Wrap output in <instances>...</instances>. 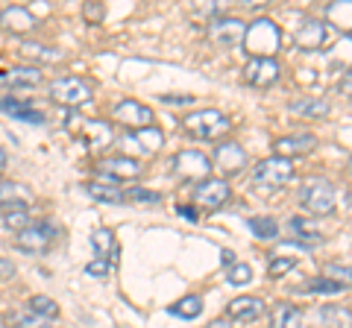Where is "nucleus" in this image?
I'll use <instances>...</instances> for the list:
<instances>
[{
  "label": "nucleus",
  "mask_w": 352,
  "mask_h": 328,
  "mask_svg": "<svg viewBox=\"0 0 352 328\" xmlns=\"http://www.w3.org/2000/svg\"><path fill=\"white\" fill-rule=\"evenodd\" d=\"M182 126L191 138H200V141H217L223 138L229 129H232V120H229L223 112L217 108H200L194 115H185L182 117Z\"/></svg>",
  "instance_id": "nucleus-1"
},
{
  "label": "nucleus",
  "mask_w": 352,
  "mask_h": 328,
  "mask_svg": "<svg viewBox=\"0 0 352 328\" xmlns=\"http://www.w3.org/2000/svg\"><path fill=\"white\" fill-rule=\"evenodd\" d=\"M279 41H282V32L273 21L261 18L256 24L247 27V36H244V47L252 53V59H273V53L279 50Z\"/></svg>",
  "instance_id": "nucleus-2"
},
{
  "label": "nucleus",
  "mask_w": 352,
  "mask_h": 328,
  "mask_svg": "<svg viewBox=\"0 0 352 328\" xmlns=\"http://www.w3.org/2000/svg\"><path fill=\"white\" fill-rule=\"evenodd\" d=\"M56 237H59L56 226L50 220H38V223H30L27 229H21L18 237H15V246L21 253H47Z\"/></svg>",
  "instance_id": "nucleus-3"
},
{
  "label": "nucleus",
  "mask_w": 352,
  "mask_h": 328,
  "mask_svg": "<svg viewBox=\"0 0 352 328\" xmlns=\"http://www.w3.org/2000/svg\"><path fill=\"white\" fill-rule=\"evenodd\" d=\"M291 176H294V161L282 156H270L252 167V182L258 188H279V185L291 182Z\"/></svg>",
  "instance_id": "nucleus-4"
},
{
  "label": "nucleus",
  "mask_w": 352,
  "mask_h": 328,
  "mask_svg": "<svg viewBox=\"0 0 352 328\" xmlns=\"http://www.w3.org/2000/svg\"><path fill=\"white\" fill-rule=\"evenodd\" d=\"M300 200L302 205L311 214H332L335 211V200H338V194H335V185L332 182H326V179H311L302 188L300 194Z\"/></svg>",
  "instance_id": "nucleus-5"
},
{
  "label": "nucleus",
  "mask_w": 352,
  "mask_h": 328,
  "mask_svg": "<svg viewBox=\"0 0 352 328\" xmlns=\"http://www.w3.org/2000/svg\"><path fill=\"white\" fill-rule=\"evenodd\" d=\"M68 129L74 135H82L85 144L91 150H100V147L112 144V126H109L106 120H88V117L68 115Z\"/></svg>",
  "instance_id": "nucleus-6"
},
{
  "label": "nucleus",
  "mask_w": 352,
  "mask_h": 328,
  "mask_svg": "<svg viewBox=\"0 0 352 328\" xmlns=\"http://www.w3.org/2000/svg\"><path fill=\"white\" fill-rule=\"evenodd\" d=\"M50 97L56 103L74 108V106H82V103L91 100V85L85 80H80V76H62V80H56L50 85Z\"/></svg>",
  "instance_id": "nucleus-7"
},
{
  "label": "nucleus",
  "mask_w": 352,
  "mask_h": 328,
  "mask_svg": "<svg viewBox=\"0 0 352 328\" xmlns=\"http://www.w3.org/2000/svg\"><path fill=\"white\" fill-rule=\"evenodd\" d=\"M170 167H173V173H179L182 179L203 182V179H208V173H212V161H208L203 152H197V150H185V152H176Z\"/></svg>",
  "instance_id": "nucleus-8"
},
{
  "label": "nucleus",
  "mask_w": 352,
  "mask_h": 328,
  "mask_svg": "<svg viewBox=\"0 0 352 328\" xmlns=\"http://www.w3.org/2000/svg\"><path fill=\"white\" fill-rule=\"evenodd\" d=\"M208 36H212L217 47H238V45H244L247 24L238 18H217V21H212V27H208Z\"/></svg>",
  "instance_id": "nucleus-9"
},
{
  "label": "nucleus",
  "mask_w": 352,
  "mask_h": 328,
  "mask_svg": "<svg viewBox=\"0 0 352 328\" xmlns=\"http://www.w3.org/2000/svg\"><path fill=\"white\" fill-rule=\"evenodd\" d=\"M97 173H100V182H126V179H138L141 176V167L135 159L129 156H112V159H103L100 167H97Z\"/></svg>",
  "instance_id": "nucleus-10"
},
{
  "label": "nucleus",
  "mask_w": 352,
  "mask_h": 328,
  "mask_svg": "<svg viewBox=\"0 0 352 328\" xmlns=\"http://www.w3.org/2000/svg\"><path fill=\"white\" fill-rule=\"evenodd\" d=\"M112 117L118 120V124L129 126V132H138V129L153 126V112H150L144 103H138V100H124V103H118L115 112H112Z\"/></svg>",
  "instance_id": "nucleus-11"
},
{
  "label": "nucleus",
  "mask_w": 352,
  "mask_h": 328,
  "mask_svg": "<svg viewBox=\"0 0 352 328\" xmlns=\"http://www.w3.org/2000/svg\"><path fill=\"white\" fill-rule=\"evenodd\" d=\"M194 202L200 205V209H220L226 200H229V182L226 179H203V182H197V188H194Z\"/></svg>",
  "instance_id": "nucleus-12"
},
{
  "label": "nucleus",
  "mask_w": 352,
  "mask_h": 328,
  "mask_svg": "<svg viewBox=\"0 0 352 328\" xmlns=\"http://www.w3.org/2000/svg\"><path fill=\"white\" fill-rule=\"evenodd\" d=\"M279 80V62L276 59H250L244 65V82L252 89H270Z\"/></svg>",
  "instance_id": "nucleus-13"
},
{
  "label": "nucleus",
  "mask_w": 352,
  "mask_h": 328,
  "mask_svg": "<svg viewBox=\"0 0 352 328\" xmlns=\"http://www.w3.org/2000/svg\"><path fill=\"white\" fill-rule=\"evenodd\" d=\"M214 164L223 173H238L247 167V152L241 144H232V141H226V144H217L214 150Z\"/></svg>",
  "instance_id": "nucleus-14"
},
{
  "label": "nucleus",
  "mask_w": 352,
  "mask_h": 328,
  "mask_svg": "<svg viewBox=\"0 0 352 328\" xmlns=\"http://www.w3.org/2000/svg\"><path fill=\"white\" fill-rule=\"evenodd\" d=\"M261 314H264V302L258 296H238L226 308V316L235 323H256Z\"/></svg>",
  "instance_id": "nucleus-15"
},
{
  "label": "nucleus",
  "mask_w": 352,
  "mask_h": 328,
  "mask_svg": "<svg viewBox=\"0 0 352 328\" xmlns=\"http://www.w3.org/2000/svg\"><path fill=\"white\" fill-rule=\"evenodd\" d=\"M296 47L305 50V53H311V50H320L326 45V24L323 21H305V24L296 30Z\"/></svg>",
  "instance_id": "nucleus-16"
},
{
  "label": "nucleus",
  "mask_w": 352,
  "mask_h": 328,
  "mask_svg": "<svg viewBox=\"0 0 352 328\" xmlns=\"http://www.w3.org/2000/svg\"><path fill=\"white\" fill-rule=\"evenodd\" d=\"M0 27L12 30V32H30L38 27V18L32 15L27 6H9L0 12Z\"/></svg>",
  "instance_id": "nucleus-17"
},
{
  "label": "nucleus",
  "mask_w": 352,
  "mask_h": 328,
  "mask_svg": "<svg viewBox=\"0 0 352 328\" xmlns=\"http://www.w3.org/2000/svg\"><path fill=\"white\" fill-rule=\"evenodd\" d=\"M0 220H3L6 229H21L30 226V205L24 200H12V202H0Z\"/></svg>",
  "instance_id": "nucleus-18"
},
{
  "label": "nucleus",
  "mask_w": 352,
  "mask_h": 328,
  "mask_svg": "<svg viewBox=\"0 0 352 328\" xmlns=\"http://www.w3.org/2000/svg\"><path fill=\"white\" fill-rule=\"evenodd\" d=\"M317 147V138L314 135H294V138H279L273 150H276V156L282 159H291V156H308Z\"/></svg>",
  "instance_id": "nucleus-19"
},
{
  "label": "nucleus",
  "mask_w": 352,
  "mask_h": 328,
  "mask_svg": "<svg viewBox=\"0 0 352 328\" xmlns=\"http://www.w3.org/2000/svg\"><path fill=\"white\" fill-rule=\"evenodd\" d=\"M41 82V71L38 68H9L0 71V85L6 89H32Z\"/></svg>",
  "instance_id": "nucleus-20"
},
{
  "label": "nucleus",
  "mask_w": 352,
  "mask_h": 328,
  "mask_svg": "<svg viewBox=\"0 0 352 328\" xmlns=\"http://www.w3.org/2000/svg\"><path fill=\"white\" fill-rule=\"evenodd\" d=\"M0 112L12 115V120H24V124H44V115L38 108H32L27 100H12V97H3L0 100Z\"/></svg>",
  "instance_id": "nucleus-21"
},
{
  "label": "nucleus",
  "mask_w": 352,
  "mask_h": 328,
  "mask_svg": "<svg viewBox=\"0 0 352 328\" xmlns=\"http://www.w3.org/2000/svg\"><path fill=\"white\" fill-rule=\"evenodd\" d=\"M85 191H88V196H94L97 202H109V205L126 202V191L118 188V185H112V182H100V179L85 182Z\"/></svg>",
  "instance_id": "nucleus-22"
},
{
  "label": "nucleus",
  "mask_w": 352,
  "mask_h": 328,
  "mask_svg": "<svg viewBox=\"0 0 352 328\" xmlns=\"http://www.w3.org/2000/svg\"><path fill=\"white\" fill-rule=\"evenodd\" d=\"M302 325V311L296 305L279 302L273 308V328H300Z\"/></svg>",
  "instance_id": "nucleus-23"
},
{
  "label": "nucleus",
  "mask_w": 352,
  "mask_h": 328,
  "mask_svg": "<svg viewBox=\"0 0 352 328\" xmlns=\"http://www.w3.org/2000/svg\"><path fill=\"white\" fill-rule=\"evenodd\" d=\"M294 115H302V117H326L329 115V100H323V97H305V100H296L291 103Z\"/></svg>",
  "instance_id": "nucleus-24"
},
{
  "label": "nucleus",
  "mask_w": 352,
  "mask_h": 328,
  "mask_svg": "<svg viewBox=\"0 0 352 328\" xmlns=\"http://www.w3.org/2000/svg\"><path fill=\"white\" fill-rule=\"evenodd\" d=\"M291 232H294V237L300 240V244H305V246L320 244V232H317V226H314L311 220H305V217H294V220H291Z\"/></svg>",
  "instance_id": "nucleus-25"
},
{
  "label": "nucleus",
  "mask_w": 352,
  "mask_h": 328,
  "mask_svg": "<svg viewBox=\"0 0 352 328\" xmlns=\"http://www.w3.org/2000/svg\"><path fill=\"white\" fill-rule=\"evenodd\" d=\"M21 53H24V56H30V59L47 62V65H53V62L62 59V50H53V47H47V45H36V41H24V45H21Z\"/></svg>",
  "instance_id": "nucleus-26"
},
{
  "label": "nucleus",
  "mask_w": 352,
  "mask_h": 328,
  "mask_svg": "<svg viewBox=\"0 0 352 328\" xmlns=\"http://www.w3.org/2000/svg\"><path fill=\"white\" fill-rule=\"evenodd\" d=\"M247 226H250V232L261 240H276V235H279V226L273 217H250Z\"/></svg>",
  "instance_id": "nucleus-27"
},
{
  "label": "nucleus",
  "mask_w": 352,
  "mask_h": 328,
  "mask_svg": "<svg viewBox=\"0 0 352 328\" xmlns=\"http://www.w3.org/2000/svg\"><path fill=\"white\" fill-rule=\"evenodd\" d=\"M27 311L32 314V316H41V320H53V316L59 314V305L53 302L50 296H32L30 302H27Z\"/></svg>",
  "instance_id": "nucleus-28"
},
{
  "label": "nucleus",
  "mask_w": 352,
  "mask_h": 328,
  "mask_svg": "<svg viewBox=\"0 0 352 328\" xmlns=\"http://www.w3.org/2000/svg\"><path fill=\"white\" fill-rule=\"evenodd\" d=\"M170 314L173 316H182V320H194V316L203 314V299L200 296H185V299L170 305Z\"/></svg>",
  "instance_id": "nucleus-29"
},
{
  "label": "nucleus",
  "mask_w": 352,
  "mask_h": 328,
  "mask_svg": "<svg viewBox=\"0 0 352 328\" xmlns=\"http://www.w3.org/2000/svg\"><path fill=\"white\" fill-rule=\"evenodd\" d=\"M91 246H94L97 258H103V261H106L109 253H115V235H112V229H94Z\"/></svg>",
  "instance_id": "nucleus-30"
},
{
  "label": "nucleus",
  "mask_w": 352,
  "mask_h": 328,
  "mask_svg": "<svg viewBox=\"0 0 352 328\" xmlns=\"http://www.w3.org/2000/svg\"><path fill=\"white\" fill-rule=\"evenodd\" d=\"M132 138L138 141L141 147H144L147 152H156L162 144H164V135H162V129L156 126H147V129H138V132H132Z\"/></svg>",
  "instance_id": "nucleus-31"
},
{
  "label": "nucleus",
  "mask_w": 352,
  "mask_h": 328,
  "mask_svg": "<svg viewBox=\"0 0 352 328\" xmlns=\"http://www.w3.org/2000/svg\"><path fill=\"white\" fill-rule=\"evenodd\" d=\"M329 18H332L340 30H352V0L329 6Z\"/></svg>",
  "instance_id": "nucleus-32"
},
{
  "label": "nucleus",
  "mask_w": 352,
  "mask_h": 328,
  "mask_svg": "<svg viewBox=\"0 0 352 328\" xmlns=\"http://www.w3.org/2000/svg\"><path fill=\"white\" fill-rule=\"evenodd\" d=\"M6 320L12 323L15 328H50V323H47V320H41V316H32L30 311H18V314H9Z\"/></svg>",
  "instance_id": "nucleus-33"
},
{
  "label": "nucleus",
  "mask_w": 352,
  "mask_h": 328,
  "mask_svg": "<svg viewBox=\"0 0 352 328\" xmlns=\"http://www.w3.org/2000/svg\"><path fill=\"white\" fill-rule=\"evenodd\" d=\"M302 293H340V290H346V288H340L338 281H332V279H311V281H305L302 288H300Z\"/></svg>",
  "instance_id": "nucleus-34"
},
{
  "label": "nucleus",
  "mask_w": 352,
  "mask_h": 328,
  "mask_svg": "<svg viewBox=\"0 0 352 328\" xmlns=\"http://www.w3.org/2000/svg\"><path fill=\"white\" fill-rule=\"evenodd\" d=\"M335 320V325L332 328H349L352 325V314L349 311H344V308H323V323H332Z\"/></svg>",
  "instance_id": "nucleus-35"
},
{
  "label": "nucleus",
  "mask_w": 352,
  "mask_h": 328,
  "mask_svg": "<svg viewBox=\"0 0 352 328\" xmlns=\"http://www.w3.org/2000/svg\"><path fill=\"white\" fill-rule=\"evenodd\" d=\"M326 279L338 281L340 288H352V267H340V264L326 267Z\"/></svg>",
  "instance_id": "nucleus-36"
},
{
  "label": "nucleus",
  "mask_w": 352,
  "mask_h": 328,
  "mask_svg": "<svg viewBox=\"0 0 352 328\" xmlns=\"http://www.w3.org/2000/svg\"><path fill=\"white\" fill-rule=\"evenodd\" d=\"M252 279V270H250V264H232L226 270V281L229 284H247Z\"/></svg>",
  "instance_id": "nucleus-37"
},
{
  "label": "nucleus",
  "mask_w": 352,
  "mask_h": 328,
  "mask_svg": "<svg viewBox=\"0 0 352 328\" xmlns=\"http://www.w3.org/2000/svg\"><path fill=\"white\" fill-rule=\"evenodd\" d=\"M294 264H296L294 258H273L270 264H267V272H270L273 279H279V276H285L288 270H294Z\"/></svg>",
  "instance_id": "nucleus-38"
},
{
  "label": "nucleus",
  "mask_w": 352,
  "mask_h": 328,
  "mask_svg": "<svg viewBox=\"0 0 352 328\" xmlns=\"http://www.w3.org/2000/svg\"><path fill=\"white\" fill-rule=\"evenodd\" d=\"M126 200H135V202H159L162 196L156 191H147V188H129L126 191Z\"/></svg>",
  "instance_id": "nucleus-39"
},
{
  "label": "nucleus",
  "mask_w": 352,
  "mask_h": 328,
  "mask_svg": "<svg viewBox=\"0 0 352 328\" xmlns=\"http://www.w3.org/2000/svg\"><path fill=\"white\" fill-rule=\"evenodd\" d=\"M109 270H112V264H109V261H103V258H97V261H91V264L85 267L88 276H109Z\"/></svg>",
  "instance_id": "nucleus-40"
},
{
  "label": "nucleus",
  "mask_w": 352,
  "mask_h": 328,
  "mask_svg": "<svg viewBox=\"0 0 352 328\" xmlns=\"http://www.w3.org/2000/svg\"><path fill=\"white\" fill-rule=\"evenodd\" d=\"M82 15H85L88 21H94V24H97V21H100V18L106 15V9H103L100 3H88V6H82Z\"/></svg>",
  "instance_id": "nucleus-41"
},
{
  "label": "nucleus",
  "mask_w": 352,
  "mask_h": 328,
  "mask_svg": "<svg viewBox=\"0 0 352 328\" xmlns=\"http://www.w3.org/2000/svg\"><path fill=\"white\" fill-rule=\"evenodd\" d=\"M12 276H15V264L12 261H6V258H0V281L12 279Z\"/></svg>",
  "instance_id": "nucleus-42"
},
{
  "label": "nucleus",
  "mask_w": 352,
  "mask_h": 328,
  "mask_svg": "<svg viewBox=\"0 0 352 328\" xmlns=\"http://www.w3.org/2000/svg\"><path fill=\"white\" fill-rule=\"evenodd\" d=\"M338 91H340V94H349V97H352V68H349L344 76H340V82H338Z\"/></svg>",
  "instance_id": "nucleus-43"
},
{
  "label": "nucleus",
  "mask_w": 352,
  "mask_h": 328,
  "mask_svg": "<svg viewBox=\"0 0 352 328\" xmlns=\"http://www.w3.org/2000/svg\"><path fill=\"white\" fill-rule=\"evenodd\" d=\"M179 214H185V217H188L191 223H197V220H200V214H197V211L191 209V205H179Z\"/></svg>",
  "instance_id": "nucleus-44"
},
{
  "label": "nucleus",
  "mask_w": 352,
  "mask_h": 328,
  "mask_svg": "<svg viewBox=\"0 0 352 328\" xmlns=\"http://www.w3.org/2000/svg\"><path fill=\"white\" fill-rule=\"evenodd\" d=\"M168 103H191V97H164Z\"/></svg>",
  "instance_id": "nucleus-45"
},
{
  "label": "nucleus",
  "mask_w": 352,
  "mask_h": 328,
  "mask_svg": "<svg viewBox=\"0 0 352 328\" xmlns=\"http://www.w3.org/2000/svg\"><path fill=\"white\" fill-rule=\"evenodd\" d=\"M6 159H9V156H6V150H0V170L6 167Z\"/></svg>",
  "instance_id": "nucleus-46"
},
{
  "label": "nucleus",
  "mask_w": 352,
  "mask_h": 328,
  "mask_svg": "<svg viewBox=\"0 0 352 328\" xmlns=\"http://www.w3.org/2000/svg\"><path fill=\"white\" fill-rule=\"evenodd\" d=\"M208 328H229L223 320H217V323H212V325H208Z\"/></svg>",
  "instance_id": "nucleus-47"
},
{
  "label": "nucleus",
  "mask_w": 352,
  "mask_h": 328,
  "mask_svg": "<svg viewBox=\"0 0 352 328\" xmlns=\"http://www.w3.org/2000/svg\"><path fill=\"white\" fill-rule=\"evenodd\" d=\"M349 173H352V159H349Z\"/></svg>",
  "instance_id": "nucleus-48"
}]
</instances>
